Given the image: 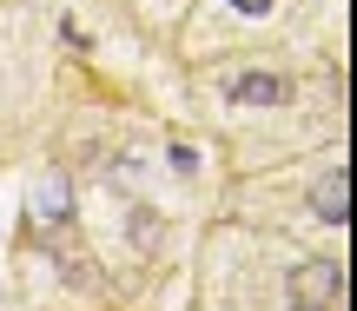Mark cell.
<instances>
[{
    "instance_id": "cell-1",
    "label": "cell",
    "mask_w": 357,
    "mask_h": 311,
    "mask_svg": "<svg viewBox=\"0 0 357 311\" xmlns=\"http://www.w3.org/2000/svg\"><path fill=\"white\" fill-rule=\"evenodd\" d=\"M337 291H344V272L331 259H305L291 272V285H284V298H291V311H331Z\"/></svg>"
},
{
    "instance_id": "cell-4",
    "label": "cell",
    "mask_w": 357,
    "mask_h": 311,
    "mask_svg": "<svg viewBox=\"0 0 357 311\" xmlns=\"http://www.w3.org/2000/svg\"><path fill=\"white\" fill-rule=\"evenodd\" d=\"M344 212H351V179H344V172H331V179H318V219L344 225Z\"/></svg>"
},
{
    "instance_id": "cell-6",
    "label": "cell",
    "mask_w": 357,
    "mask_h": 311,
    "mask_svg": "<svg viewBox=\"0 0 357 311\" xmlns=\"http://www.w3.org/2000/svg\"><path fill=\"white\" fill-rule=\"evenodd\" d=\"M278 0H231V13H271Z\"/></svg>"
},
{
    "instance_id": "cell-3",
    "label": "cell",
    "mask_w": 357,
    "mask_h": 311,
    "mask_svg": "<svg viewBox=\"0 0 357 311\" xmlns=\"http://www.w3.org/2000/svg\"><path fill=\"white\" fill-rule=\"evenodd\" d=\"M284 100V79L271 73H238L231 79V106H278Z\"/></svg>"
},
{
    "instance_id": "cell-5",
    "label": "cell",
    "mask_w": 357,
    "mask_h": 311,
    "mask_svg": "<svg viewBox=\"0 0 357 311\" xmlns=\"http://www.w3.org/2000/svg\"><path fill=\"white\" fill-rule=\"evenodd\" d=\"M172 172H199V153L192 146H172Z\"/></svg>"
},
{
    "instance_id": "cell-2",
    "label": "cell",
    "mask_w": 357,
    "mask_h": 311,
    "mask_svg": "<svg viewBox=\"0 0 357 311\" xmlns=\"http://www.w3.org/2000/svg\"><path fill=\"white\" fill-rule=\"evenodd\" d=\"M33 219L40 225H66V219H73V185H66V172H40V185H33Z\"/></svg>"
}]
</instances>
